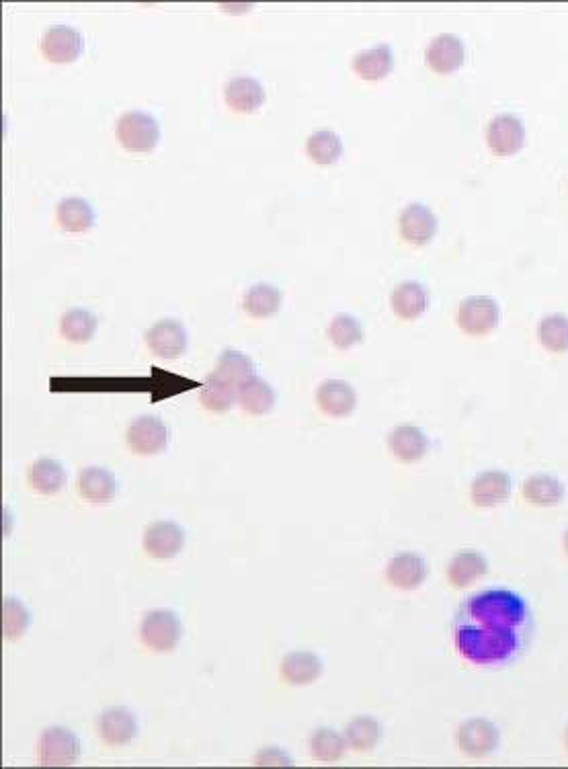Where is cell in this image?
Returning <instances> with one entry per match:
<instances>
[{"instance_id": "cell-1", "label": "cell", "mask_w": 568, "mask_h": 769, "mask_svg": "<svg viewBox=\"0 0 568 769\" xmlns=\"http://www.w3.org/2000/svg\"><path fill=\"white\" fill-rule=\"evenodd\" d=\"M452 632L464 661L484 669H507L530 651L536 616L517 591L491 587L460 603Z\"/></svg>"}, {"instance_id": "cell-2", "label": "cell", "mask_w": 568, "mask_h": 769, "mask_svg": "<svg viewBox=\"0 0 568 769\" xmlns=\"http://www.w3.org/2000/svg\"><path fill=\"white\" fill-rule=\"evenodd\" d=\"M115 136L130 152H150L160 138L158 121L146 111H128L117 119Z\"/></svg>"}, {"instance_id": "cell-3", "label": "cell", "mask_w": 568, "mask_h": 769, "mask_svg": "<svg viewBox=\"0 0 568 769\" xmlns=\"http://www.w3.org/2000/svg\"><path fill=\"white\" fill-rule=\"evenodd\" d=\"M140 638L154 653H171L181 640V622L171 610H152L140 624Z\"/></svg>"}, {"instance_id": "cell-4", "label": "cell", "mask_w": 568, "mask_h": 769, "mask_svg": "<svg viewBox=\"0 0 568 769\" xmlns=\"http://www.w3.org/2000/svg\"><path fill=\"white\" fill-rule=\"evenodd\" d=\"M458 327L470 337H484L499 325V304L489 296H470L458 308Z\"/></svg>"}, {"instance_id": "cell-5", "label": "cell", "mask_w": 568, "mask_h": 769, "mask_svg": "<svg viewBox=\"0 0 568 769\" xmlns=\"http://www.w3.org/2000/svg\"><path fill=\"white\" fill-rule=\"evenodd\" d=\"M501 743V733L497 724L484 718H470L458 728V747L464 755L474 759H484L497 751Z\"/></svg>"}, {"instance_id": "cell-6", "label": "cell", "mask_w": 568, "mask_h": 769, "mask_svg": "<svg viewBox=\"0 0 568 769\" xmlns=\"http://www.w3.org/2000/svg\"><path fill=\"white\" fill-rule=\"evenodd\" d=\"M126 441L136 456H156L167 450L169 429L158 417L144 415L130 423Z\"/></svg>"}, {"instance_id": "cell-7", "label": "cell", "mask_w": 568, "mask_h": 769, "mask_svg": "<svg viewBox=\"0 0 568 769\" xmlns=\"http://www.w3.org/2000/svg\"><path fill=\"white\" fill-rule=\"evenodd\" d=\"M80 743L74 733L62 726H52L39 737V761L46 767H66L76 763Z\"/></svg>"}, {"instance_id": "cell-8", "label": "cell", "mask_w": 568, "mask_h": 769, "mask_svg": "<svg viewBox=\"0 0 568 769\" xmlns=\"http://www.w3.org/2000/svg\"><path fill=\"white\" fill-rule=\"evenodd\" d=\"M148 349L160 359H179L187 349V331L179 320H158L146 331Z\"/></svg>"}, {"instance_id": "cell-9", "label": "cell", "mask_w": 568, "mask_h": 769, "mask_svg": "<svg viewBox=\"0 0 568 769\" xmlns=\"http://www.w3.org/2000/svg\"><path fill=\"white\" fill-rule=\"evenodd\" d=\"M185 546V532L175 521H154L144 532V550L156 560H171Z\"/></svg>"}, {"instance_id": "cell-10", "label": "cell", "mask_w": 568, "mask_h": 769, "mask_svg": "<svg viewBox=\"0 0 568 769\" xmlns=\"http://www.w3.org/2000/svg\"><path fill=\"white\" fill-rule=\"evenodd\" d=\"M83 35L68 25H54L42 37V52L54 64H70L83 54Z\"/></svg>"}, {"instance_id": "cell-11", "label": "cell", "mask_w": 568, "mask_h": 769, "mask_svg": "<svg viewBox=\"0 0 568 769\" xmlns=\"http://www.w3.org/2000/svg\"><path fill=\"white\" fill-rule=\"evenodd\" d=\"M429 569L423 556L415 552L396 554L386 566V579L400 591H415L427 581Z\"/></svg>"}, {"instance_id": "cell-12", "label": "cell", "mask_w": 568, "mask_h": 769, "mask_svg": "<svg viewBox=\"0 0 568 769\" xmlns=\"http://www.w3.org/2000/svg\"><path fill=\"white\" fill-rule=\"evenodd\" d=\"M486 142L497 156H511L523 148L525 128L521 119L511 113H501L491 119L486 130Z\"/></svg>"}, {"instance_id": "cell-13", "label": "cell", "mask_w": 568, "mask_h": 769, "mask_svg": "<svg viewBox=\"0 0 568 769\" xmlns=\"http://www.w3.org/2000/svg\"><path fill=\"white\" fill-rule=\"evenodd\" d=\"M513 491V480L503 470L480 472L470 487V499L476 507H497L509 501Z\"/></svg>"}, {"instance_id": "cell-14", "label": "cell", "mask_w": 568, "mask_h": 769, "mask_svg": "<svg viewBox=\"0 0 568 769\" xmlns=\"http://www.w3.org/2000/svg\"><path fill=\"white\" fill-rule=\"evenodd\" d=\"M464 42L458 35L452 33H441L435 39H431V44L425 52V60L429 68L437 74H452L464 64Z\"/></svg>"}, {"instance_id": "cell-15", "label": "cell", "mask_w": 568, "mask_h": 769, "mask_svg": "<svg viewBox=\"0 0 568 769\" xmlns=\"http://www.w3.org/2000/svg\"><path fill=\"white\" fill-rule=\"evenodd\" d=\"M318 409L333 419L347 417L357 407V394L345 380H327L316 390Z\"/></svg>"}, {"instance_id": "cell-16", "label": "cell", "mask_w": 568, "mask_h": 769, "mask_svg": "<svg viewBox=\"0 0 568 769\" xmlns=\"http://www.w3.org/2000/svg\"><path fill=\"white\" fill-rule=\"evenodd\" d=\"M97 728H99V737L103 739V743H107L111 747H121V745H128L134 741V737L138 733V722H136V716L128 708L113 706L99 716Z\"/></svg>"}, {"instance_id": "cell-17", "label": "cell", "mask_w": 568, "mask_h": 769, "mask_svg": "<svg viewBox=\"0 0 568 769\" xmlns=\"http://www.w3.org/2000/svg\"><path fill=\"white\" fill-rule=\"evenodd\" d=\"M437 232L435 214L423 204H411L400 214V234L411 245L423 247Z\"/></svg>"}, {"instance_id": "cell-18", "label": "cell", "mask_w": 568, "mask_h": 769, "mask_svg": "<svg viewBox=\"0 0 568 769\" xmlns=\"http://www.w3.org/2000/svg\"><path fill=\"white\" fill-rule=\"evenodd\" d=\"M390 452L404 464H413L429 452V437L415 425H398L388 437Z\"/></svg>"}, {"instance_id": "cell-19", "label": "cell", "mask_w": 568, "mask_h": 769, "mask_svg": "<svg viewBox=\"0 0 568 769\" xmlns=\"http://www.w3.org/2000/svg\"><path fill=\"white\" fill-rule=\"evenodd\" d=\"M224 99L236 113H253L265 103V91L259 80L251 76H236L226 85Z\"/></svg>"}, {"instance_id": "cell-20", "label": "cell", "mask_w": 568, "mask_h": 769, "mask_svg": "<svg viewBox=\"0 0 568 769\" xmlns=\"http://www.w3.org/2000/svg\"><path fill=\"white\" fill-rule=\"evenodd\" d=\"M78 495L89 503H107L117 495V482L113 472L89 466L78 474Z\"/></svg>"}, {"instance_id": "cell-21", "label": "cell", "mask_w": 568, "mask_h": 769, "mask_svg": "<svg viewBox=\"0 0 568 769\" xmlns=\"http://www.w3.org/2000/svg\"><path fill=\"white\" fill-rule=\"evenodd\" d=\"M486 573H489V562L476 550H462L448 564V581L456 589H466L478 583Z\"/></svg>"}, {"instance_id": "cell-22", "label": "cell", "mask_w": 568, "mask_h": 769, "mask_svg": "<svg viewBox=\"0 0 568 769\" xmlns=\"http://www.w3.org/2000/svg\"><path fill=\"white\" fill-rule=\"evenodd\" d=\"M322 661L312 651H294L281 661V677L290 685H310L322 675Z\"/></svg>"}, {"instance_id": "cell-23", "label": "cell", "mask_w": 568, "mask_h": 769, "mask_svg": "<svg viewBox=\"0 0 568 769\" xmlns=\"http://www.w3.org/2000/svg\"><path fill=\"white\" fill-rule=\"evenodd\" d=\"M390 304L398 318L415 320L427 310L429 294L419 281H404L394 288L390 296Z\"/></svg>"}, {"instance_id": "cell-24", "label": "cell", "mask_w": 568, "mask_h": 769, "mask_svg": "<svg viewBox=\"0 0 568 769\" xmlns=\"http://www.w3.org/2000/svg\"><path fill=\"white\" fill-rule=\"evenodd\" d=\"M238 404L249 415H267L275 407V392L263 378L251 376L238 386Z\"/></svg>"}, {"instance_id": "cell-25", "label": "cell", "mask_w": 568, "mask_h": 769, "mask_svg": "<svg viewBox=\"0 0 568 769\" xmlns=\"http://www.w3.org/2000/svg\"><path fill=\"white\" fill-rule=\"evenodd\" d=\"M29 484L39 495H56L66 484V470L60 462L52 458H39L29 468Z\"/></svg>"}, {"instance_id": "cell-26", "label": "cell", "mask_w": 568, "mask_h": 769, "mask_svg": "<svg viewBox=\"0 0 568 769\" xmlns=\"http://www.w3.org/2000/svg\"><path fill=\"white\" fill-rule=\"evenodd\" d=\"M523 499L538 507H554L564 499V484L550 474H534L523 482Z\"/></svg>"}, {"instance_id": "cell-27", "label": "cell", "mask_w": 568, "mask_h": 769, "mask_svg": "<svg viewBox=\"0 0 568 769\" xmlns=\"http://www.w3.org/2000/svg\"><path fill=\"white\" fill-rule=\"evenodd\" d=\"M238 400V386L218 378L214 372L208 376L206 384L199 390L201 407L212 413H226L232 409V404Z\"/></svg>"}, {"instance_id": "cell-28", "label": "cell", "mask_w": 568, "mask_h": 769, "mask_svg": "<svg viewBox=\"0 0 568 769\" xmlns=\"http://www.w3.org/2000/svg\"><path fill=\"white\" fill-rule=\"evenodd\" d=\"M353 70L363 80H382L392 72V50L386 44L363 50L353 58Z\"/></svg>"}, {"instance_id": "cell-29", "label": "cell", "mask_w": 568, "mask_h": 769, "mask_svg": "<svg viewBox=\"0 0 568 769\" xmlns=\"http://www.w3.org/2000/svg\"><path fill=\"white\" fill-rule=\"evenodd\" d=\"M97 331V318L85 308H70L60 318V335L70 343H87Z\"/></svg>"}, {"instance_id": "cell-30", "label": "cell", "mask_w": 568, "mask_h": 769, "mask_svg": "<svg viewBox=\"0 0 568 769\" xmlns=\"http://www.w3.org/2000/svg\"><path fill=\"white\" fill-rule=\"evenodd\" d=\"M56 218L66 232H87L95 222L91 206L80 197L62 199L56 210Z\"/></svg>"}, {"instance_id": "cell-31", "label": "cell", "mask_w": 568, "mask_h": 769, "mask_svg": "<svg viewBox=\"0 0 568 769\" xmlns=\"http://www.w3.org/2000/svg\"><path fill=\"white\" fill-rule=\"evenodd\" d=\"M382 737V726L372 716H355L345 728V741L349 749L365 753L378 745Z\"/></svg>"}, {"instance_id": "cell-32", "label": "cell", "mask_w": 568, "mask_h": 769, "mask_svg": "<svg viewBox=\"0 0 568 769\" xmlns=\"http://www.w3.org/2000/svg\"><path fill=\"white\" fill-rule=\"evenodd\" d=\"M281 306V294L271 283H257L242 296V310L253 318H269Z\"/></svg>"}, {"instance_id": "cell-33", "label": "cell", "mask_w": 568, "mask_h": 769, "mask_svg": "<svg viewBox=\"0 0 568 769\" xmlns=\"http://www.w3.org/2000/svg\"><path fill=\"white\" fill-rule=\"evenodd\" d=\"M214 374L234 386H240L242 382H247L253 376V361L245 353L226 349L216 361Z\"/></svg>"}, {"instance_id": "cell-34", "label": "cell", "mask_w": 568, "mask_h": 769, "mask_svg": "<svg viewBox=\"0 0 568 769\" xmlns=\"http://www.w3.org/2000/svg\"><path fill=\"white\" fill-rule=\"evenodd\" d=\"M345 735H339L333 728H318V731L310 737V753L316 761L322 763H335L343 759L347 751Z\"/></svg>"}, {"instance_id": "cell-35", "label": "cell", "mask_w": 568, "mask_h": 769, "mask_svg": "<svg viewBox=\"0 0 568 769\" xmlns=\"http://www.w3.org/2000/svg\"><path fill=\"white\" fill-rule=\"evenodd\" d=\"M306 152L316 165H333L343 154V142L331 130H318L308 138Z\"/></svg>"}, {"instance_id": "cell-36", "label": "cell", "mask_w": 568, "mask_h": 769, "mask_svg": "<svg viewBox=\"0 0 568 769\" xmlns=\"http://www.w3.org/2000/svg\"><path fill=\"white\" fill-rule=\"evenodd\" d=\"M538 339L550 353L568 351V316L560 312L544 316L538 327Z\"/></svg>"}, {"instance_id": "cell-37", "label": "cell", "mask_w": 568, "mask_h": 769, "mask_svg": "<svg viewBox=\"0 0 568 769\" xmlns=\"http://www.w3.org/2000/svg\"><path fill=\"white\" fill-rule=\"evenodd\" d=\"M329 337L335 347L339 349H351L353 345L361 343L363 339V329L359 325V320L351 314H337L331 325H329Z\"/></svg>"}, {"instance_id": "cell-38", "label": "cell", "mask_w": 568, "mask_h": 769, "mask_svg": "<svg viewBox=\"0 0 568 769\" xmlns=\"http://www.w3.org/2000/svg\"><path fill=\"white\" fill-rule=\"evenodd\" d=\"M31 616L27 612V607L15 599V597H5L3 601V634L7 640H19L27 628H29Z\"/></svg>"}, {"instance_id": "cell-39", "label": "cell", "mask_w": 568, "mask_h": 769, "mask_svg": "<svg viewBox=\"0 0 568 769\" xmlns=\"http://www.w3.org/2000/svg\"><path fill=\"white\" fill-rule=\"evenodd\" d=\"M255 765L259 767H292L294 761L290 755L277 747H267L255 755Z\"/></svg>"}, {"instance_id": "cell-40", "label": "cell", "mask_w": 568, "mask_h": 769, "mask_svg": "<svg viewBox=\"0 0 568 769\" xmlns=\"http://www.w3.org/2000/svg\"><path fill=\"white\" fill-rule=\"evenodd\" d=\"M562 544H564V552L568 554V530L564 532V540H562Z\"/></svg>"}, {"instance_id": "cell-41", "label": "cell", "mask_w": 568, "mask_h": 769, "mask_svg": "<svg viewBox=\"0 0 568 769\" xmlns=\"http://www.w3.org/2000/svg\"><path fill=\"white\" fill-rule=\"evenodd\" d=\"M566 747H568V728H566Z\"/></svg>"}]
</instances>
